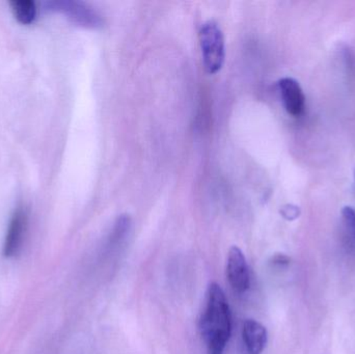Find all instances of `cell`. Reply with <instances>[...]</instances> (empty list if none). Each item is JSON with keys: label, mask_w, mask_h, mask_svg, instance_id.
<instances>
[{"label": "cell", "mask_w": 355, "mask_h": 354, "mask_svg": "<svg viewBox=\"0 0 355 354\" xmlns=\"http://www.w3.org/2000/svg\"><path fill=\"white\" fill-rule=\"evenodd\" d=\"M289 262V258L284 255L275 256V259H273V263L275 265H287Z\"/></svg>", "instance_id": "obj_11"}, {"label": "cell", "mask_w": 355, "mask_h": 354, "mask_svg": "<svg viewBox=\"0 0 355 354\" xmlns=\"http://www.w3.org/2000/svg\"><path fill=\"white\" fill-rule=\"evenodd\" d=\"M300 208L296 207L293 205H288L282 209V215L288 220H293L300 216Z\"/></svg>", "instance_id": "obj_10"}, {"label": "cell", "mask_w": 355, "mask_h": 354, "mask_svg": "<svg viewBox=\"0 0 355 354\" xmlns=\"http://www.w3.org/2000/svg\"><path fill=\"white\" fill-rule=\"evenodd\" d=\"M279 87L288 114L295 118L302 116L306 106V97L300 83L295 79L286 77L279 81Z\"/></svg>", "instance_id": "obj_6"}, {"label": "cell", "mask_w": 355, "mask_h": 354, "mask_svg": "<svg viewBox=\"0 0 355 354\" xmlns=\"http://www.w3.org/2000/svg\"><path fill=\"white\" fill-rule=\"evenodd\" d=\"M227 278L234 291L244 293L250 286V268L245 256L237 247L230 249L227 261Z\"/></svg>", "instance_id": "obj_4"}, {"label": "cell", "mask_w": 355, "mask_h": 354, "mask_svg": "<svg viewBox=\"0 0 355 354\" xmlns=\"http://www.w3.org/2000/svg\"><path fill=\"white\" fill-rule=\"evenodd\" d=\"M12 14L19 23L29 25L37 18V6L31 0H15L10 2Z\"/></svg>", "instance_id": "obj_8"}, {"label": "cell", "mask_w": 355, "mask_h": 354, "mask_svg": "<svg viewBox=\"0 0 355 354\" xmlns=\"http://www.w3.org/2000/svg\"><path fill=\"white\" fill-rule=\"evenodd\" d=\"M354 178H355V172H354Z\"/></svg>", "instance_id": "obj_12"}, {"label": "cell", "mask_w": 355, "mask_h": 354, "mask_svg": "<svg viewBox=\"0 0 355 354\" xmlns=\"http://www.w3.org/2000/svg\"><path fill=\"white\" fill-rule=\"evenodd\" d=\"M50 10L62 12L71 21L87 27V28H98L103 25L101 16L95 10L83 3L77 1H53L47 2Z\"/></svg>", "instance_id": "obj_3"}, {"label": "cell", "mask_w": 355, "mask_h": 354, "mask_svg": "<svg viewBox=\"0 0 355 354\" xmlns=\"http://www.w3.org/2000/svg\"><path fill=\"white\" fill-rule=\"evenodd\" d=\"M207 354H223L232 333V315L225 292L216 283L207 289L204 310L198 322Z\"/></svg>", "instance_id": "obj_1"}, {"label": "cell", "mask_w": 355, "mask_h": 354, "mask_svg": "<svg viewBox=\"0 0 355 354\" xmlns=\"http://www.w3.org/2000/svg\"><path fill=\"white\" fill-rule=\"evenodd\" d=\"M344 224L349 234L355 239V210L352 207H344L342 210Z\"/></svg>", "instance_id": "obj_9"}, {"label": "cell", "mask_w": 355, "mask_h": 354, "mask_svg": "<svg viewBox=\"0 0 355 354\" xmlns=\"http://www.w3.org/2000/svg\"><path fill=\"white\" fill-rule=\"evenodd\" d=\"M27 228H28V214L24 208L19 207L10 220L8 233H6L3 247L6 257L12 258L18 255L24 242Z\"/></svg>", "instance_id": "obj_5"}, {"label": "cell", "mask_w": 355, "mask_h": 354, "mask_svg": "<svg viewBox=\"0 0 355 354\" xmlns=\"http://www.w3.org/2000/svg\"><path fill=\"white\" fill-rule=\"evenodd\" d=\"M205 69L209 74H216L225 62V39L223 31L214 21H208L200 31Z\"/></svg>", "instance_id": "obj_2"}, {"label": "cell", "mask_w": 355, "mask_h": 354, "mask_svg": "<svg viewBox=\"0 0 355 354\" xmlns=\"http://www.w3.org/2000/svg\"><path fill=\"white\" fill-rule=\"evenodd\" d=\"M242 337L248 354L262 353L268 341L265 326L254 319H246L244 321Z\"/></svg>", "instance_id": "obj_7"}]
</instances>
